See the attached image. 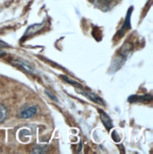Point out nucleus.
Returning <instances> with one entry per match:
<instances>
[{
    "instance_id": "f03ea898",
    "label": "nucleus",
    "mask_w": 153,
    "mask_h": 154,
    "mask_svg": "<svg viewBox=\"0 0 153 154\" xmlns=\"http://www.w3.org/2000/svg\"><path fill=\"white\" fill-rule=\"evenodd\" d=\"M99 113H100V117H101V120H102V123L106 127V129H107L108 131H110L112 128V120H111L110 116L105 112H103L101 110H99Z\"/></svg>"
},
{
    "instance_id": "7ed1b4c3",
    "label": "nucleus",
    "mask_w": 153,
    "mask_h": 154,
    "mask_svg": "<svg viewBox=\"0 0 153 154\" xmlns=\"http://www.w3.org/2000/svg\"><path fill=\"white\" fill-rule=\"evenodd\" d=\"M11 63L16 65V66H18V67H20V68H23L25 71L29 73V74H34V73H35V70L33 69L30 65L26 64V63H24L22 61H19V60H18V61H13V62H11Z\"/></svg>"
},
{
    "instance_id": "39448f33",
    "label": "nucleus",
    "mask_w": 153,
    "mask_h": 154,
    "mask_svg": "<svg viewBox=\"0 0 153 154\" xmlns=\"http://www.w3.org/2000/svg\"><path fill=\"white\" fill-rule=\"evenodd\" d=\"M8 116V110L3 104H0V124L4 122V120L7 118Z\"/></svg>"
},
{
    "instance_id": "f257e3e1",
    "label": "nucleus",
    "mask_w": 153,
    "mask_h": 154,
    "mask_svg": "<svg viewBox=\"0 0 153 154\" xmlns=\"http://www.w3.org/2000/svg\"><path fill=\"white\" fill-rule=\"evenodd\" d=\"M38 108L34 105H25L19 111V116L21 118H30L37 113Z\"/></svg>"
},
{
    "instance_id": "20e7f679",
    "label": "nucleus",
    "mask_w": 153,
    "mask_h": 154,
    "mask_svg": "<svg viewBox=\"0 0 153 154\" xmlns=\"http://www.w3.org/2000/svg\"><path fill=\"white\" fill-rule=\"evenodd\" d=\"M79 93H81L82 95H84L87 98L91 99L92 101H94V102H96V103H97V104H101V105L104 104V102L102 101V99H101L100 97H97L96 95H95L94 93L87 92V91H85V92L81 91V92H79Z\"/></svg>"
},
{
    "instance_id": "0eeeda50",
    "label": "nucleus",
    "mask_w": 153,
    "mask_h": 154,
    "mask_svg": "<svg viewBox=\"0 0 153 154\" xmlns=\"http://www.w3.org/2000/svg\"><path fill=\"white\" fill-rule=\"evenodd\" d=\"M5 55V52H0V57H2Z\"/></svg>"
},
{
    "instance_id": "6e6552de",
    "label": "nucleus",
    "mask_w": 153,
    "mask_h": 154,
    "mask_svg": "<svg viewBox=\"0 0 153 154\" xmlns=\"http://www.w3.org/2000/svg\"><path fill=\"white\" fill-rule=\"evenodd\" d=\"M3 45H6V44H4L3 42H0V46H3Z\"/></svg>"
},
{
    "instance_id": "423d86ee",
    "label": "nucleus",
    "mask_w": 153,
    "mask_h": 154,
    "mask_svg": "<svg viewBox=\"0 0 153 154\" xmlns=\"http://www.w3.org/2000/svg\"><path fill=\"white\" fill-rule=\"evenodd\" d=\"M91 1L99 7H105L110 4L112 2V0H91Z\"/></svg>"
}]
</instances>
